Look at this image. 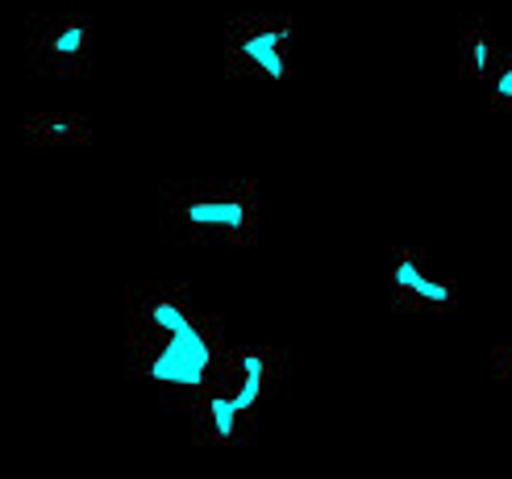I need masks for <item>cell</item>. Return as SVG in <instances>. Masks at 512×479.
I'll use <instances>...</instances> for the list:
<instances>
[{
    "label": "cell",
    "mask_w": 512,
    "mask_h": 479,
    "mask_svg": "<svg viewBox=\"0 0 512 479\" xmlns=\"http://www.w3.org/2000/svg\"><path fill=\"white\" fill-rule=\"evenodd\" d=\"M229 355V338L221 317L184 334H155L130 330V380L146 384L159 396V405L184 413L188 405L221 380V367Z\"/></svg>",
    "instance_id": "cell-1"
},
{
    "label": "cell",
    "mask_w": 512,
    "mask_h": 479,
    "mask_svg": "<svg viewBox=\"0 0 512 479\" xmlns=\"http://www.w3.org/2000/svg\"><path fill=\"white\" fill-rule=\"evenodd\" d=\"M159 242L179 246H250L259 238L263 205L250 180L163 184Z\"/></svg>",
    "instance_id": "cell-2"
},
{
    "label": "cell",
    "mask_w": 512,
    "mask_h": 479,
    "mask_svg": "<svg viewBox=\"0 0 512 479\" xmlns=\"http://www.w3.org/2000/svg\"><path fill=\"white\" fill-rule=\"evenodd\" d=\"M225 75L229 80L284 84L292 75V17L288 13H229L225 17Z\"/></svg>",
    "instance_id": "cell-3"
},
{
    "label": "cell",
    "mask_w": 512,
    "mask_h": 479,
    "mask_svg": "<svg viewBox=\"0 0 512 479\" xmlns=\"http://www.w3.org/2000/svg\"><path fill=\"white\" fill-rule=\"evenodd\" d=\"M25 55L42 75H92L96 21L88 13H30Z\"/></svg>",
    "instance_id": "cell-4"
},
{
    "label": "cell",
    "mask_w": 512,
    "mask_h": 479,
    "mask_svg": "<svg viewBox=\"0 0 512 479\" xmlns=\"http://www.w3.org/2000/svg\"><path fill=\"white\" fill-rule=\"evenodd\" d=\"M221 384L234 392L254 425H263V417L275 413L288 396V350L263 342H229Z\"/></svg>",
    "instance_id": "cell-5"
},
{
    "label": "cell",
    "mask_w": 512,
    "mask_h": 479,
    "mask_svg": "<svg viewBox=\"0 0 512 479\" xmlns=\"http://www.w3.org/2000/svg\"><path fill=\"white\" fill-rule=\"evenodd\" d=\"M392 309L396 313H454L463 288L450 275H438L417 246H392Z\"/></svg>",
    "instance_id": "cell-6"
},
{
    "label": "cell",
    "mask_w": 512,
    "mask_h": 479,
    "mask_svg": "<svg viewBox=\"0 0 512 479\" xmlns=\"http://www.w3.org/2000/svg\"><path fill=\"white\" fill-rule=\"evenodd\" d=\"M125 300H130V321L138 330H155V334H184V330H200V325L217 321V313L204 309L188 284L134 280L125 288Z\"/></svg>",
    "instance_id": "cell-7"
},
{
    "label": "cell",
    "mask_w": 512,
    "mask_h": 479,
    "mask_svg": "<svg viewBox=\"0 0 512 479\" xmlns=\"http://www.w3.org/2000/svg\"><path fill=\"white\" fill-rule=\"evenodd\" d=\"M184 417H188L192 442H200V446H246V442H254V434H259L254 417L238 405L234 392H229L221 380L204 392L196 405H188Z\"/></svg>",
    "instance_id": "cell-8"
},
{
    "label": "cell",
    "mask_w": 512,
    "mask_h": 479,
    "mask_svg": "<svg viewBox=\"0 0 512 479\" xmlns=\"http://www.w3.org/2000/svg\"><path fill=\"white\" fill-rule=\"evenodd\" d=\"M508 55V46L496 38V30L488 25L483 13H463L458 17V75L471 84H492V75L500 71Z\"/></svg>",
    "instance_id": "cell-9"
},
{
    "label": "cell",
    "mask_w": 512,
    "mask_h": 479,
    "mask_svg": "<svg viewBox=\"0 0 512 479\" xmlns=\"http://www.w3.org/2000/svg\"><path fill=\"white\" fill-rule=\"evenodd\" d=\"M25 146H63V142H92V121L84 113H25L21 121Z\"/></svg>",
    "instance_id": "cell-10"
},
{
    "label": "cell",
    "mask_w": 512,
    "mask_h": 479,
    "mask_svg": "<svg viewBox=\"0 0 512 479\" xmlns=\"http://www.w3.org/2000/svg\"><path fill=\"white\" fill-rule=\"evenodd\" d=\"M488 105L496 113H512V46H508L500 71L492 75V84H488Z\"/></svg>",
    "instance_id": "cell-11"
},
{
    "label": "cell",
    "mask_w": 512,
    "mask_h": 479,
    "mask_svg": "<svg viewBox=\"0 0 512 479\" xmlns=\"http://www.w3.org/2000/svg\"><path fill=\"white\" fill-rule=\"evenodd\" d=\"M492 380H500V384H512V342L492 350Z\"/></svg>",
    "instance_id": "cell-12"
}]
</instances>
